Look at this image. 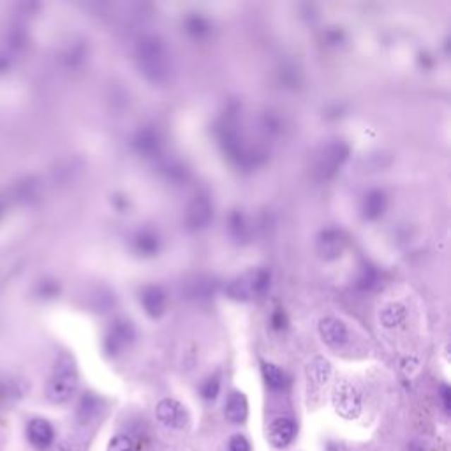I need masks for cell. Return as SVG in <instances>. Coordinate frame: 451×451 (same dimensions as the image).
I'll return each mask as SVG.
<instances>
[{
    "label": "cell",
    "instance_id": "cell-1",
    "mask_svg": "<svg viewBox=\"0 0 451 451\" xmlns=\"http://www.w3.org/2000/svg\"><path fill=\"white\" fill-rule=\"evenodd\" d=\"M136 66L152 85H162L172 76V55L159 35H143L134 48Z\"/></svg>",
    "mask_w": 451,
    "mask_h": 451
},
{
    "label": "cell",
    "instance_id": "cell-2",
    "mask_svg": "<svg viewBox=\"0 0 451 451\" xmlns=\"http://www.w3.org/2000/svg\"><path fill=\"white\" fill-rule=\"evenodd\" d=\"M347 155H349V147L344 141H330V143L323 145L312 157V180L318 184L332 180L347 161Z\"/></svg>",
    "mask_w": 451,
    "mask_h": 451
},
{
    "label": "cell",
    "instance_id": "cell-3",
    "mask_svg": "<svg viewBox=\"0 0 451 451\" xmlns=\"http://www.w3.org/2000/svg\"><path fill=\"white\" fill-rule=\"evenodd\" d=\"M78 388V372L69 358H60L56 361L53 374L48 381L46 395L53 404H66L73 399Z\"/></svg>",
    "mask_w": 451,
    "mask_h": 451
},
{
    "label": "cell",
    "instance_id": "cell-4",
    "mask_svg": "<svg viewBox=\"0 0 451 451\" xmlns=\"http://www.w3.org/2000/svg\"><path fill=\"white\" fill-rule=\"evenodd\" d=\"M270 286V272L266 268H255L231 280L226 287L227 296L238 301H247L266 293Z\"/></svg>",
    "mask_w": 451,
    "mask_h": 451
},
{
    "label": "cell",
    "instance_id": "cell-5",
    "mask_svg": "<svg viewBox=\"0 0 451 451\" xmlns=\"http://www.w3.org/2000/svg\"><path fill=\"white\" fill-rule=\"evenodd\" d=\"M332 404L335 413L344 420H356L361 414V395L347 381L337 383L332 393Z\"/></svg>",
    "mask_w": 451,
    "mask_h": 451
},
{
    "label": "cell",
    "instance_id": "cell-6",
    "mask_svg": "<svg viewBox=\"0 0 451 451\" xmlns=\"http://www.w3.org/2000/svg\"><path fill=\"white\" fill-rule=\"evenodd\" d=\"M212 219H214V205H212L210 198L205 196V194H198L196 198H193L186 210L187 227L191 231L207 229Z\"/></svg>",
    "mask_w": 451,
    "mask_h": 451
},
{
    "label": "cell",
    "instance_id": "cell-7",
    "mask_svg": "<svg viewBox=\"0 0 451 451\" xmlns=\"http://www.w3.org/2000/svg\"><path fill=\"white\" fill-rule=\"evenodd\" d=\"M155 416L164 427L173 431H182L189 423V413L186 407L175 399H164L155 407Z\"/></svg>",
    "mask_w": 451,
    "mask_h": 451
},
{
    "label": "cell",
    "instance_id": "cell-8",
    "mask_svg": "<svg viewBox=\"0 0 451 451\" xmlns=\"http://www.w3.org/2000/svg\"><path fill=\"white\" fill-rule=\"evenodd\" d=\"M134 335H136L134 333V326L129 321H126V319H119V321L112 323L104 339L106 353L112 354V356L122 353L133 342Z\"/></svg>",
    "mask_w": 451,
    "mask_h": 451
},
{
    "label": "cell",
    "instance_id": "cell-9",
    "mask_svg": "<svg viewBox=\"0 0 451 451\" xmlns=\"http://www.w3.org/2000/svg\"><path fill=\"white\" fill-rule=\"evenodd\" d=\"M318 330L323 342L332 347V349H342L349 342V330H347L346 323L337 318H332V315L323 318L319 321Z\"/></svg>",
    "mask_w": 451,
    "mask_h": 451
},
{
    "label": "cell",
    "instance_id": "cell-10",
    "mask_svg": "<svg viewBox=\"0 0 451 451\" xmlns=\"http://www.w3.org/2000/svg\"><path fill=\"white\" fill-rule=\"evenodd\" d=\"M346 248V236L340 229L328 227L323 229L318 236V252L325 261H335L342 255Z\"/></svg>",
    "mask_w": 451,
    "mask_h": 451
},
{
    "label": "cell",
    "instance_id": "cell-11",
    "mask_svg": "<svg viewBox=\"0 0 451 451\" xmlns=\"http://www.w3.org/2000/svg\"><path fill=\"white\" fill-rule=\"evenodd\" d=\"M294 435H296V423L291 418H277L270 423L268 427V438L270 445L277 450H284L293 443Z\"/></svg>",
    "mask_w": 451,
    "mask_h": 451
},
{
    "label": "cell",
    "instance_id": "cell-12",
    "mask_svg": "<svg viewBox=\"0 0 451 451\" xmlns=\"http://www.w3.org/2000/svg\"><path fill=\"white\" fill-rule=\"evenodd\" d=\"M140 301L145 314L152 319H157L166 312L168 296H166L164 289L161 286H147L141 289Z\"/></svg>",
    "mask_w": 451,
    "mask_h": 451
},
{
    "label": "cell",
    "instance_id": "cell-13",
    "mask_svg": "<svg viewBox=\"0 0 451 451\" xmlns=\"http://www.w3.org/2000/svg\"><path fill=\"white\" fill-rule=\"evenodd\" d=\"M27 438L30 441V445L37 450H46L49 448V445L53 443L55 438V431H53L52 423L42 418H35L28 423L27 427Z\"/></svg>",
    "mask_w": 451,
    "mask_h": 451
},
{
    "label": "cell",
    "instance_id": "cell-14",
    "mask_svg": "<svg viewBox=\"0 0 451 451\" xmlns=\"http://www.w3.org/2000/svg\"><path fill=\"white\" fill-rule=\"evenodd\" d=\"M134 148L143 157H155L161 152V136L154 127H143L134 136Z\"/></svg>",
    "mask_w": 451,
    "mask_h": 451
},
{
    "label": "cell",
    "instance_id": "cell-15",
    "mask_svg": "<svg viewBox=\"0 0 451 451\" xmlns=\"http://www.w3.org/2000/svg\"><path fill=\"white\" fill-rule=\"evenodd\" d=\"M386 205H388V200H386V194L383 191H371V193L365 194L363 201H361V215L367 221H378L385 214Z\"/></svg>",
    "mask_w": 451,
    "mask_h": 451
},
{
    "label": "cell",
    "instance_id": "cell-16",
    "mask_svg": "<svg viewBox=\"0 0 451 451\" xmlns=\"http://www.w3.org/2000/svg\"><path fill=\"white\" fill-rule=\"evenodd\" d=\"M133 247L134 251L140 255H145V258H150V255H155L161 248V240H159V234L152 229H143L138 231L133 238Z\"/></svg>",
    "mask_w": 451,
    "mask_h": 451
},
{
    "label": "cell",
    "instance_id": "cell-17",
    "mask_svg": "<svg viewBox=\"0 0 451 451\" xmlns=\"http://www.w3.org/2000/svg\"><path fill=\"white\" fill-rule=\"evenodd\" d=\"M224 414L231 423H243L248 416L247 397L240 392H233L227 397Z\"/></svg>",
    "mask_w": 451,
    "mask_h": 451
},
{
    "label": "cell",
    "instance_id": "cell-18",
    "mask_svg": "<svg viewBox=\"0 0 451 451\" xmlns=\"http://www.w3.org/2000/svg\"><path fill=\"white\" fill-rule=\"evenodd\" d=\"M332 374V365L326 358L315 356L311 363L307 365V379L312 386L319 388V386L326 385Z\"/></svg>",
    "mask_w": 451,
    "mask_h": 451
},
{
    "label": "cell",
    "instance_id": "cell-19",
    "mask_svg": "<svg viewBox=\"0 0 451 451\" xmlns=\"http://www.w3.org/2000/svg\"><path fill=\"white\" fill-rule=\"evenodd\" d=\"M407 318V311L402 303H390L379 312V321L385 328H397Z\"/></svg>",
    "mask_w": 451,
    "mask_h": 451
},
{
    "label": "cell",
    "instance_id": "cell-20",
    "mask_svg": "<svg viewBox=\"0 0 451 451\" xmlns=\"http://www.w3.org/2000/svg\"><path fill=\"white\" fill-rule=\"evenodd\" d=\"M215 287H217V282L210 277H194L193 282H189L187 286V294L191 298H208L215 293Z\"/></svg>",
    "mask_w": 451,
    "mask_h": 451
},
{
    "label": "cell",
    "instance_id": "cell-21",
    "mask_svg": "<svg viewBox=\"0 0 451 451\" xmlns=\"http://www.w3.org/2000/svg\"><path fill=\"white\" fill-rule=\"evenodd\" d=\"M261 372H263V379H265L266 386H268L270 390H273V392H279V390H284L287 385V379H286V374H284L282 371H280L277 365L273 363H263L261 365Z\"/></svg>",
    "mask_w": 451,
    "mask_h": 451
},
{
    "label": "cell",
    "instance_id": "cell-22",
    "mask_svg": "<svg viewBox=\"0 0 451 451\" xmlns=\"http://www.w3.org/2000/svg\"><path fill=\"white\" fill-rule=\"evenodd\" d=\"M186 30L189 32L193 37H205V35L210 32V25H208V21L205 20L203 16H200V14H194V16H189L186 20Z\"/></svg>",
    "mask_w": 451,
    "mask_h": 451
},
{
    "label": "cell",
    "instance_id": "cell-23",
    "mask_svg": "<svg viewBox=\"0 0 451 451\" xmlns=\"http://www.w3.org/2000/svg\"><path fill=\"white\" fill-rule=\"evenodd\" d=\"M21 390L16 381H9V379H2L0 381V404H11L16 399H20Z\"/></svg>",
    "mask_w": 451,
    "mask_h": 451
},
{
    "label": "cell",
    "instance_id": "cell-24",
    "mask_svg": "<svg viewBox=\"0 0 451 451\" xmlns=\"http://www.w3.org/2000/svg\"><path fill=\"white\" fill-rule=\"evenodd\" d=\"M229 229L236 240H247L248 226H247V221H245L243 214H240V212H233V214H231Z\"/></svg>",
    "mask_w": 451,
    "mask_h": 451
},
{
    "label": "cell",
    "instance_id": "cell-25",
    "mask_svg": "<svg viewBox=\"0 0 451 451\" xmlns=\"http://www.w3.org/2000/svg\"><path fill=\"white\" fill-rule=\"evenodd\" d=\"M106 451H141V450L133 438L122 434V435H116V438H113L112 441H109L108 450Z\"/></svg>",
    "mask_w": 451,
    "mask_h": 451
},
{
    "label": "cell",
    "instance_id": "cell-26",
    "mask_svg": "<svg viewBox=\"0 0 451 451\" xmlns=\"http://www.w3.org/2000/svg\"><path fill=\"white\" fill-rule=\"evenodd\" d=\"M375 280H378V272H375L372 266L365 265L363 268H361L360 277H358V287H360V289H371L375 284Z\"/></svg>",
    "mask_w": 451,
    "mask_h": 451
},
{
    "label": "cell",
    "instance_id": "cell-27",
    "mask_svg": "<svg viewBox=\"0 0 451 451\" xmlns=\"http://www.w3.org/2000/svg\"><path fill=\"white\" fill-rule=\"evenodd\" d=\"M219 392H221V381H219L217 375L207 379L205 385L201 386V395H203L205 400H215L217 399Z\"/></svg>",
    "mask_w": 451,
    "mask_h": 451
},
{
    "label": "cell",
    "instance_id": "cell-28",
    "mask_svg": "<svg viewBox=\"0 0 451 451\" xmlns=\"http://www.w3.org/2000/svg\"><path fill=\"white\" fill-rule=\"evenodd\" d=\"M229 451H251V445L243 435H233L229 439Z\"/></svg>",
    "mask_w": 451,
    "mask_h": 451
},
{
    "label": "cell",
    "instance_id": "cell-29",
    "mask_svg": "<svg viewBox=\"0 0 451 451\" xmlns=\"http://www.w3.org/2000/svg\"><path fill=\"white\" fill-rule=\"evenodd\" d=\"M272 323H273V326H275L277 330L284 328V326H286V318H284V312L282 311H277L275 314H273Z\"/></svg>",
    "mask_w": 451,
    "mask_h": 451
},
{
    "label": "cell",
    "instance_id": "cell-30",
    "mask_svg": "<svg viewBox=\"0 0 451 451\" xmlns=\"http://www.w3.org/2000/svg\"><path fill=\"white\" fill-rule=\"evenodd\" d=\"M441 395H443V402H445L446 411H450V388L448 386H443Z\"/></svg>",
    "mask_w": 451,
    "mask_h": 451
},
{
    "label": "cell",
    "instance_id": "cell-31",
    "mask_svg": "<svg viewBox=\"0 0 451 451\" xmlns=\"http://www.w3.org/2000/svg\"><path fill=\"white\" fill-rule=\"evenodd\" d=\"M326 451H347L346 446L339 445V443H330L328 446H326Z\"/></svg>",
    "mask_w": 451,
    "mask_h": 451
}]
</instances>
